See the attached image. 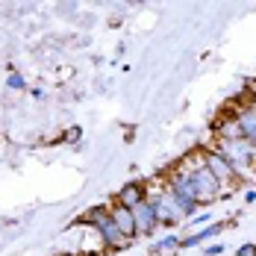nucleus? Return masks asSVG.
I'll use <instances>...</instances> for the list:
<instances>
[{
	"instance_id": "nucleus-1",
	"label": "nucleus",
	"mask_w": 256,
	"mask_h": 256,
	"mask_svg": "<svg viewBox=\"0 0 256 256\" xmlns=\"http://www.w3.org/2000/svg\"><path fill=\"white\" fill-rule=\"evenodd\" d=\"M80 224H88L92 230L98 232L106 250H124V248L130 244V238L118 230V224L112 221L109 206H94V209H88V212L80 218Z\"/></svg>"
},
{
	"instance_id": "nucleus-2",
	"label": "nucleus",
	"mask_w": 256,
	"mask_h": 256,
	"mask_svg": "<svg viewBox=\"0 0 256 256\" xmlns=\"http://www.w3.org/2000/svg\"><path fill=\"white\" fill-rule=\"evenodd\" d=\"M186 171V168H182ZM188 174V182H192V188H194V198H198V204L200 206H209V204H215L221 194H224V186L218 182V177L206 168L204 162L200 165H194L192 171H186Z\"/></svg>"
},
{
	"instance_id": "nucleus-3",
	"label": "nucleus",
	"mask_w": 256,
	"mask_h": 256,
	"mask_svg": "<svg viewBox=\"0 0 256 256\" xmlns=\"http://www.w3.org/2000/svg\"><path fill=\"white\" fill-rule=\"evenodd\" d=\"M215 148L227 156V162L236 168L238 180H244L248 174H250L254 159H256V148H250V144H248V142H242V138H218V144H215Z\"/></svg>"
},
{
	"instance_id": "nucleus-4",
	"label": "nucleus",
	"mask_w": 256,
	"mask_h": 256,
	"mask_svg": "<svg viewBox=\"0 0 256 256\" xmlns=\"http://www.w3.org/2000/svg\"><path fill=\"white\" fill-rule=\"evenodd\" d=\"M165 192L174 198V204L182 209V215H186V221L192 218V215H198V198H194V188H192V182H188V174L186 171H177V174H171V177L165 180Z\"/></svg>"
},
{
	"instance_id": "nucleus-5",
	"label": "nucleus",
	"mask_w": 256,
	"mask_h": 256,
	"mask_svg": "<svg viewBox=\"0 0 256 256\" xmlns=\"http://www.w3.org/2000/svg\"><path fill=\"white\" fill-rule=\"evenodd\" d=\"M150 204H154V212H156V221L159 227H177L186 221L182 209L174 204V198L168 192H159V194H150Z\"/></svg>"
},
{
	"instance_id": "nucleus-6",
	"label": "nucleus",
	"mask_w": 256,
	"mask_h": 256,
	"mask_svg": "<svg viewBox=\"0 0 256 256\" xmlns=\"http://www.w3.org/2000/svg\"><path fill=\"white\" fill-rule=\"evenodd\" d=\"M232 121H236V132H238V138L248 142L250 148H256V103L248 100L244 106H236Z\"/></svg>"
},
{
	"instance_id": "nucleus-7",
	"label": "nucleus",
	"mask_w": 256,
	"mask_h": 256,
	"mask_svg": "<svg viewBox=\"0 0 256 256\" xmlns=\"http://www.w3.org/2000/svg\"><path fill=\"white\" fill-rule=\"evenodd\" d=\"M204 165L218 177V182L221 186H230V182H236L238 180V174H236V168H232L230 162H227V156L221 154L218 148H209V150H204Z\"/></svg>"
},
{
	"instance_id": "nucleus-8",
	"label": "nucleus",
	"mask_w": 256,
	"mask_h": 256,
	"mask_svg": "<svg viewBox=\"0 0 256 256\" xmlns=\"http://www.w3.org/2000/svg\"><path fill=\"white\" fill-rule=\"evenodd\" d=\"M224 230H227V221H212V224H206V227H200V230H194V232H188V236H182V242H180V250H192V248L209 244V238L221 236Z\"/></svg>"
},
{
	"instance_id": "nucleus-9",
	"label": "nucleus",
	"mask_w": 256,
	"mask_h": 256,
	"mask_svg": "<svg viewBox=\"0 0 256 256\" xmlns=\"http://www.w3.org/2000/svg\"><path fill=\"white\" fill-rule=\"evenodd\" d=\"M132 215H136V232H138V236H154V232L159 230V221H156V212H154L150 198L136 206Z\"/></svg>"
},
{
	"instance_id": "nucleus-10",
	"label": "nucleus",
	"mask_w": 256,
	"mask_h": 256,
	"mask_svg": "<svg viewBox=\"0 0 256 256\" xmlns=\"http://www.w3.org/2000/svg\"><path fill=\"white\" fill-rule=\"evenodd\" d=\"M148 198H150V194H148V188H144L142 182H127V186H121V188H118L115 204L127 206V209H136V206L142 204V200H148Z\"/></svg>"
},
{
	"instance_id": "nucleus-11",
	"label": "nucleus",
	"mask_w": 256,
	"mask_h": 256,
	"mask_svg": "<svg viewBox=\"0 0 256 256\" xmlns=\"http://www.w3.org/2000/svg\"><path fill=\"white\" fill-rule=\"evenodd\" d=\"M109 215H112V221L118 224V230L127 236L130 242L132 238H138V232H136V215H132V209H127V206H109Z\"/></svg>"
},
{
	"instance_id": "nucleus-12",
	"label": "nucleus",
	"mask_w": 256,
	"mask_h": 256,
	"mask_svg": "<svg viewBox=\"0 0 256 256\" xmlns=\"http://www.w3.org/2000/svg\"><path fill=\"white\" fill-rule=\"evenodd\" d=\"M180 238L177 232H165L162 238H156L154 248H150V254H174V250H180Z\"/></svg>"
},
{
	"instance_id": "nucleus-13",
	"label": "nucleus",
	"mask_w": 256,
	"mask_h": 256,
	"mask_svg": "<svg viewBox=\"0 0 256 256\" xmlns=\"http://www.w3.org/2000/svg\"><path fill=\"white\" fill-rule=\"evenodd\" d=\"M6 88H9V92H30L24 74H21L18 68H9V74H6Z\"/></svg>"
},
{
	"instance_id": "nucleus-14",
	"label": "nucleus",
	"mask_w": 256,
	"mask_h": 256,
	"mask_svg": "<svg viewBox=\"0 0 256 256\" xmlns=\"http://www.w3.org/2000/svg\"><path fill=\"white\" fill-rule=\"evenodd\" d=\"M188 224H192V227H198V230H200V227H206V224H212V209L192 215V218H188Z\"/></svg>"
},
{
	"instance_id": "nucleus-15",
	"label": "nucleus",
	"mask_w": 256,
	"mask_h": 256,
	"mask_svg": "<svg viewBox=\"0 0 256 256\" xmlns=\"http://www.w3.org/2000/svg\"><path fill=\"white\" fill-rule=\"evenodd\" d=\"M221 254H224V244L221 242H212V244L204 248V256H221Z\"/></svg>"
},
{
	"instance_id": "nucleus-16",
	"label": "nucleus",
	"mask_w": 256,
	"mask_h": 256,
	"mask_svg": "<svg viewBox=\"0 0 256 256\" xmlns=\"http://www.w3.org/2000/svg\"><path fill=\"white\" fill-rule=\"evenodd\" d=\"M232 256H256V244H250V242H248V244H242V248H238Z\"/></svg>"
},
{
	"instance_id": "nucleus-17",
	"label": "nucleus",
	"mask_w": 256,
	"mask_h": 256,
	"mask_svg": "<svg viewBox=\"0 0 256 256\" xmlns=\"http://www.w3.org/2000/svg\"><path fill=\"white\" fill-rule=\"evenodd\" d=\"M80 136H82V130H80V127H71V130H65V136H62V138H65V142H77Z\"/></svg>"
},
{
	"instance_id": "nucleus-18",
	"label": "nucleus",
	"mask_w": 256,
	"mask_h": 256,
	"mask_svg": "<svg viewBox=\"0 0 256 256\" xmlns=\"http://www.w3.org/2000/svg\"><path fill=\"white\" fill-rule=\"evenodd\" d=\"M244 204H256V188H248L244 192Z\"/></svg>"
}]
</instances>
